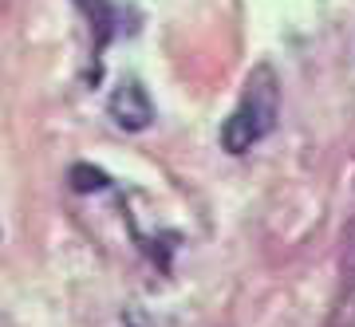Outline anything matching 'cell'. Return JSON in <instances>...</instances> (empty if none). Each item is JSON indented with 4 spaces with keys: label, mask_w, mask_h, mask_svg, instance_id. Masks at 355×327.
Returning a JSON list of instances; mask_svg holds the SVG:
<instances>
[{
    "label": "cell",
    "mask_w": 355,
    "mask_h": 327,
    "mask_svg": "<svg viewBox=\"0 0 355 327\" xmlns=\"http://www.w3.org/2000/svg\"><path fill=\"white\" fill-rule=\"evenodd\" d=\"M107 114L114 118L119 130H130V134H135V130H146V126L154 123V103H150V95H146L142 83L123 79V83L111 91V99H107Z\"/></svg>",
    "instance_id": "cell-2"
},
{
    "label": "cell",
    "mask_w": 355,
    "mask_h": 327,
    "mask_svg": "<svg viewBox=\"0 0 355 327\" xmlns=\"http://www.w3.org/2000/svg\"><path fill=\"white\" fill-rule=\"evenodd\" d=\"M355 324V213L343 229V252H340V292H336V315L331 327Z\"/></svg>",
    "instance_id": "cell-3"
},
{
    "label": "cell",
    "mask_w": 355,
    "mask_h": 327,
    "mask_svg": "<svg viewBox=\"0 0 355 327\" xmlns=\"http://www.w3.org/2000/svg\"><path fill=\"white\" fill-rule=\"evenodd\" d=\"M76 4L91 20V32H95V55H99V51L111 44V36H114V20H119V12L111 8V0H76Z\"/></svg>",
    "instance_id": "cell-4"
},
{
    "label": "cell",
    "mask_w": 355,
    "mask_h": 327,
    "mask_svg": "<svg viewBox=\"0 0 355 327\" xmlns=\"http://www.w3.org/2000/svg\"><path fill=\"white\" fill-rule=\"evenodd\" d=\"M277 114H280V83H277V71L268 63H257L249 79H245V91L233 114L225 118L221 126V146L229 154H249L261 139L272 134L277 126Z\"/></svg>",
    "instance_id": "cell-1"
},
{
    "label": "cell",
    "mask_w": 355,
    "mask_h": 327,
    "mask_svg": "<svg viewBox=\"0 0 355 327\" xmlns=\"http://www.w3.org/2000/svg\"><path fill=\"white\" fill-rule=\"evenodd\" d=\"M111 186V177L95 170V166H71V189L76 193H103V189Z\"/></svg>",
    "instance_id": "cell-5"
}]
</instances>
